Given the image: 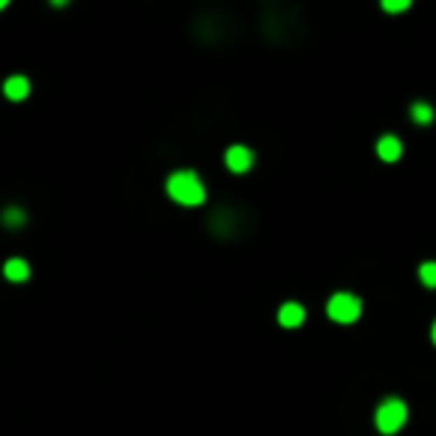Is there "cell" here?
Masks as SVG:
<instances>
[{
    "instance_id": "cell-1",
    "label": "cell",
    "mask_w": 436,
    "mask_h": 436,
    "mask_svg": "<svg viewBox=\"0 0 436 436\" xmlns=\"http://www.w3.org/2000/svg\"><path fill=\"white\" fill-rule=\"evenodd\" d=\"M167 195L183 206H200L206 200V188L195 171H176L167 176Z\"/></svg>"
},
{
    "instance_id": "cell-2",
    "label": "cell",
    "mask_w": 436,
    "mask_h": 436,
    "mask_svg": "<svg viewBox=\"0 0 436 436\" xmlns=\"http://www.w3.org/2000/svg\"><path fill=\"white\" fill-rule=\"evenodd\" d=\"M374 424H377V430L379 433H398L400 428L407 424V404L400 398H386L383 404L377 407V416H374Z\"/></svg>"
},
{
    "instance_id": "cell-3",
    "label": "cell",
    "mask_w": 436,
    "mask_h": 436,
    "mask_svg": "<svg viewBox=\"0 0 436 436\" xmlns=\"http://www.w3.org/2000/svg\"><path fill=\"white\" fill-rule=\"evenodd\" d=\"M326 314L335 323H356L362 317V299L353 293H335L326 302Z\"/></svg>"
},
{
    "instance_id": "cell-4",
    "label": "cell",
    "mask_w": 436,
    "mask_h": 436,
    "mask_svg": "<svg viewBox=\"0 0 436 436\" xmlns=\"http://www.w3.org/2000/svg\"><path fill=\"white\" fill-rule=\"evenodd\" d=\"M225 162L233 174H245V171H251V164H254V153L248 147H242V143H233L225 153Z\"/></svg>"
},
{
    "instance_id": "cell-5",
    "label": "cell",
    "mask_w": 436,
    "mask_h": 436,
    "mask_svg": "<svg viewBox=\"0 0 436 436\" xmlns=\"http://www.w3.org/2000/svg\"><path fill=\"white\" fill-rule=\"evenodd\" d=\"M278 323H281L284 329H299L302 323H305V308H302L299 302H284V305L278 308Z\"/></svg>"
},
{
    "instance_id": "cell-6",
    "label": "cell",
    "mask_w": 436,
    "mask_h": 436,
    "mask_svg": "<svg viewBox=\"0 0 436 436\" xmlns=\"http://www.w3.org/2000/svg\"><path fill=\"white\" fill-rule=\"evenodd\" d=\"M3 96L9 99V102H24V99L30 96V81L24 75H13L3 81Z\"/></svg>"
},
{
    "instance_id": "cell-7",
    "label": "cell",
    "mask_w": 436,
    "mask_h": 436,
    "mask_svg": "<svg viewBox=\"0 0 436 436\" xmlns=\"http://www.w3.org/2000/svg\"><path fill=\"white\" fill-rule=\"evenodd\" d=\"M400 153H404V143H400L395 135H383V138L377 141V155H379L383 162H388V164L398 162Z\"/></svg>"
},
{
    "instance_id": "cell-8",
    "label": "cell",
    "mask_w": 436,
    "mask_h": 436,
    "mask_svg": "<svg viewBox=\"0 0 436 436\" xmlns=\"http://www.w3.org/2000/svg\"><path fill=\"white\" fill-rule=\"evenodd\" d=\"M3 275H6V281H13V284H24L30 278V266L24 257H9L3 266Z\"/></svg>"
},
{
    "instance_id": "cell-9",
    "label": "cell",
    "mask_w": 436,
    "mask_h": 436,
    "mask_svg": "<svg viewBox=\"0 0 436 436\" xmlns=\"http://www.w3.org/2000/svg\"><path fill=\"white\" fill-rule=\"evenodd\" d=\"M409 117L419 122V126H430L433 122V108L430 105H424V102H416L409 108Z\"/></svg>"
},
{
    "instance_id": "cell-10",
    "label": "cell",
    "mask_w": 436,
    "mask_h": 436,
    "mask_svg": "<svg viewBox=\"0 0 436 436\" xmlns=\"http://www.w3.org/2000/svg\"><path fill=\"white\" fill-rule=\"evenodd\" d=\"M0 221H3L6 227H21L27 221V216H24V209H21V206H9L3 216H0Z\"/></svg>"
},
{
    "instance_id": "cell-11",
    "label": "cell",
    "mask_w": 436,
    "mask_h": 436,
    "mask_svg": "<svg viewBox=\"0 0 436 436\" xmlns=\"http://www.w3.org/2000/svg\"><path fill=\"white\" fill-rule=\"evenodd\" d=\"M419 278H421V284L424 287H436V260H424L421 266H419Z\"/></svg>"
},
{
    "instance_id": "cell-12",
    "label": "cell",
    "mask_w": 436,
    "mask_h": 436,
    "mask_svg": "<svg viewBox=\"0 0 436 436\" xmlns=\"http://www.w3.org/2000/svg\"><path fill=\"white\" fill-rule=\"evenodd\" d=\"M383 9L386 13H404V9H409V0H386Z\"/></svg>"
},
{
    "instance_id": "cell-13",
    "label": "cell",
    "mask_w": 436,
    "mask_h": 436,
    "mask_svg": "<svg viewBox=\"0 0 436 436\" xmlns=\"http://www.w3.org/2000/svg\"><path fill=\"white\" fill-rule=\"evenodd\" d=\"M430 338H433V344H436V320H433V326H430Z\"/></svg>"
},
{
    "instance_id": "cell-14",
    "label": "cell",
    "mask_w": 436,
    "mask_h": 436,
    "mask_svg": "<svg viewBox=\"0 0 436 436\" xmlns=\"http://www.w3.org/2000/svg\"><path fill=\"white\" fill-rule=\"evenodd\" d=\"M0 9H6V0H0Z\"/></svg>"
}]
</instances>
